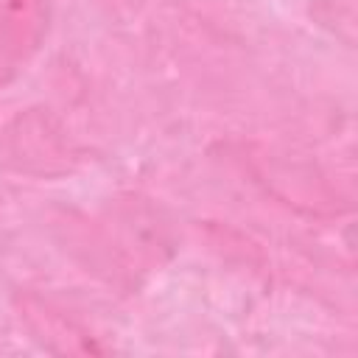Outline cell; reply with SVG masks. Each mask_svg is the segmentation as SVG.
<instances>
[{
	"instance_id": "obj_1",
	"label": "cell",
	"mask_w": 358,
	"mask_h": 358,
	"mask_svg": "<svg viewBox=\"0 0 358 358\" xmlns=\"http://www.w3.org/2000/svg\"><path fill=\"white\" fill-rule=\"evenodd\" d=\"M45 28V0H0V90L36 53Z\"/></svg>"
}]
</instances>
